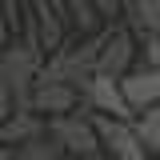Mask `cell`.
I'll return each instance as SVG.
<instances>
[{"label":"cell","mask_w":160,"mask_h":160,"mask_svg":"<svg viewBox=\"0 0 160 160\" xmlns=\"http://www.w3.org/2000/svg\"><path fill=\"white\" fill-rule=\"evenodd\" d=\"M32 16H36V24L28 28V40H36L44 52H56V48H60V40H64L60 12L48 4V0H32Z\"/></svg>","instance_id":"obj_8"},{"label":"cell","mask_w":160,"mask_h":160,"mask_svg":"<svg viewBox=\"0 0 160 160\" xmlns=\"http://www.w3.org/2000/svg\"><path fill=\"white\" fill-rule=\"evenodd\" d=\"M96 4H116V0H96Z\"/></svg>","instance_id":"obj_18"},{"label":"cell","mask_w":160,"mask_h":160,"mask_svg":"<svg viewBox=\"0 0 160 160\" xmlns=\"http://www.w3.org/2000/svg\"><path fill=\"white\" fill-rule=\"evenodd\" d=\"M12 152H16L12 144H0V160H12Z\"/></svg>","instance_id":"obj_15"},{"label":"cell","mask_w":160,"mask_h":160,"mask_svg":"<svg viewBox=\"0 0 160 160\" xmlns=\"http://www.w3.org/2000/svg\"><path fill=\"white\" fill-rule=\"evenodd\" d=\"M152 160H160V156H152Z\"/></svg>","instance_id":"obj_21"},{"label":"cell","mask_w":160,"mask_h":160,"mask_svg":"<svg viewBox=\"0 0 160 160\" xmlns=\"http://www.w3.org/2000/svg\"><path fill=\"white\" fill-rule=\"evenodd\" d=\"M84 104H88V108H96V112H104V116H116V120H136L132 104L124 100L120 80H116V76H104V72H96V76L88 80Z\"/></svg>","instance_id":"obj_4"},{"label":"cell","mask_w":160,"mask_h":160,"mask_svg":"<svg viewBox=\"0 0 160 160\" xmlns=\"http://www.w3.org/2000/svg\"><path fill=\"white\" fill-rule=\"evenodd\" d=\"M132 128H136L140 144L148 148V156H160V120H152V116H144V112H140V116L132 120Z\"/></svg>","instance_id":"obj_11"},{"label":"cell","mask_w":160,"mask_h":160,"mask_svg":"<svg viewBox=\"0 0 160 160\" xmlns=\"http://www.w3.org/2000/svg\"><path fill=\"white\" fill-rule=\"evenodd\" d=\"M48 136L56 140L68 156H88V152H100L96 124H92V116H80V112H68V116H48Z\"/></svg>","instance_id":"obj_2"},{"label":"cell","mask_w":160,"mask_h":160,"mask_svg":"<svg viewBox=\"0 0 160 160\" xmlns=\"http://www.w3.org/2000/svg\"><path fill=\"white\" fill-rule=\"evenodd\" d=\"M40 68H44V48H40L36 40H24V44L4 48V56H0V76L12 88V104H16V108H32V88H36Z\"/></svg>","instance_id":"obj_1"},{"label":"cell","mask_w":160,"mask_h":160,"mask_svg":"<svg viewBox=\"0 0 160 160\" xmlns=\"http://www.w3.org/2000/svg\"><path fill=\"white\" fill-rule=\"evenodd\" d=\"M0 16L4 28H20V0H0Z\"/></svg>","instance_id":"obj_13"},{"label":"cell","mask_w":160,"mask_h":160,"mask_svg":"<svg viewBox=\"0 0 160 160\" xmlns=\"http://www.w3.org/2000/svg\"><path fill=\"white\" fill-rule=\"evenodd\" d=\"M48 4H52V8H56L60 16H68V12H64V0H48Z\"/></svg>","instance_id":"obj_17"},{"label":"cell","mask_w":160,"mask_h":160,"mask_svg":"<svg viewBox=\"0 0 160 160\" xmlns=\"http://www.w3.org/2000/svg\"><path fill=\"white\" fill-rule=\"evenodd\" d=\"M120 88H124V100L132 104V112H144V108H156L160 104V68L152 64H140L128 76H120Z\"/></svg>","instance_id":"obj_6"},{"label":"cell","mask_w":160,"mask_h":160,"mask_svg":"<svg viewBox=\"0 0 160 160\" xmlns=\"http://www.w3.org/2000/svg\"><path fill=\"white\" fill-rule=\"evenodd\" d=\"M136 36L132 28H108L104 40H100V60H96V72L104 76H128L132 72V60H136Z\"/></svg>","instance_id":"obj_3"},{"label":"cell","mask_w":160,"mask_h":160,"mask_svg":"<svg viewBox=\"0 0 160 160\" xmlns=\"http://www.w3.org/2000/svg\"><path fill=\"white\" fill-rule=\"evenodd\" d=\"M48 132V120L40 116V112H32V108H16V112H8L4 116V124H0V144H28V140H36Z\"/></svg>","instance_id":"obj_7"},{"label":"cell","mask_w":160,"mask_h":160,"mask_svg":"<svg viewBox=\"0 0 160 160\" xmlns=\"http://www.w3.org/2000/svg\"><path fill=\"white\" fill-rule=\"evenodd\" d=\"M0 28H4V16H0Z\"/></svg>","instance_id":"obj_19"},{"label":"cell","mask_w":160,"mask_h":160,"mask_svg":"<svg viewBox=\"0 0 160 160\" xmlns=\"http://www.w3.org/2000/svg\"><path fill=\"white\" fill-rule=\"evenodd\" d=\"M96 0H64V12H72L76 24L88 32V28H96V8H92Z\"/></svg>","instance_id":"obj_12"},{"label":"cell","mask_w":160,"mask_h":160,"mask_svg":"<svg viewBox=\"0 0 160 160\" xmlns=\"http://www.w3.org/2000/svg\"><path fill=\"white\" fill-rule=\"evenodd\" d=\"M80 88L76 84H68V80H40L36 88H32V112H48V116H68L72 108L80 104Z\"/></svg>","instance_id":"obj_5"},{"label":"cell","mask_w":160,"mask_h":160,"mask_svg":"<svg viewBox=\"0 0 160 160\" xmlns=\"http://www.w3.org/2000/svg\"><path fill=\"white\" fill-rule=\"evenodd\" d=\"M4 48H8V28H0V56H4Z\"/></svg>","instance_id":"obj_16"},{"label":"cell","mask_w":160,"mask_h":160,"mask_svg":"<svg viewBox=\"0 0 160 160\" xmlns=\"http://www.w3.org/2000/svg\"><path fill=\"white\" fill-rule=\"evenodd\" d=\"M140 52H144V64H152V68H160V36H148Z\"/></svg>","instance_id":"obj_14"},{"label":"cell","mask_w":160,"mask_h":160,"mask_svg":"<svg viewBox=\"0 0 160 160\" xmlns=\"http://www.w3.org/2000/svg\"><path fill=\"white\" fill-rule=\"evenodd\" d=\"M64 156H68V152H64L48 132L36 136V140H28V144H16V152H12V160H64Z\"/></svg>","instance_id":"obj_10"},{"label":"cell","mask_w":160,"mask_h":160,"mask_svg":"<svg viewBox=\"0 0 160 160\" xmlns=\"http://www.w3.org/2000/svg\"><path fill=\"white\" fill-rule=\"evenodd\" d=\"M0 124H4V116H0Z\"/></svg>","instance_id":"obj_20"},{"label":"cell","mask_w":160,"mask_h":160,"mask_svg":"<svg viewBox=\"0 0 160 160\" xmlns=\"http://www.w3.org/2000/svg\"><path fill=\"white\" fill-rule=\"evenodd\" d=\"M128 28L132 36H160V0H128Z\"/></svg>","instance_id":"obj_9"}]
</instances>
